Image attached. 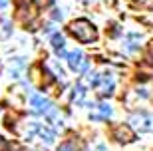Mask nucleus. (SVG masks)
Instances as JSON below:
<instances>
[{
	"instance_id": "obj_14",
	"label": "nucleus",
	"mask_w": 153,
	"mask_h": 151,
	"mask_svg": "<svg viewBox=\"0 0 153 151\" xmlns=\"http://www.w3.org/2000/svg\"><path fill=\"white\" fill-rule=\"evenodd\" d=\"M62 16H64V14H62V10H60V8H56V10L52 12V18H54V20H62Z\"/></svg>"
},
{
	"instance_id": "obj_3",
	"label": "nucleus",
	"mask_w": 153,
	"mask_h": 151,
	"mask_svg": "<svg viewBox=\"0 0 153 151\" xmlns=\"http://www.w3.org/2000/svg\"><path fill=\"white\" fill-rule=\"evenodd\" d=\"M129 123L137 129V131L149 133V131H153V113H147V112L133 113V115L129 118Z\"/></svg>"
},
{
	"instance_id": "obj_1",
	"label": "nucleus",
	"mask_w": 153,
	"mask_h": 151,
	"mask_svg": "<svg viewBox=\"0 0 153 151\" xmlns=\"http://www.w3.org/2000/svg\"><path fill=\"white\" fill-rule=\"evenodd\" d=\"M70 32H72V36H74L76 40L84 42V44H88V42H94V40L97 38L96 26H94L91 22H88V20H84V18L74 20V22L70 24Z\"/></svg>"
},
{
	"instance_id": "obj_19",
	"label": "nucleus",
	"mask_w": 153,
	"mask_h": 151,
	"mask_svg": "<svg viewBox=\"0 0 153 151\" xmlns=\"http://www.w3.org/2000/svg\"><path fill=\"white\" fill-rule=\"evenodd\" d=\"M34 151H42V149H34Z\"/></svg>"
},
{
	"instance_id": "obj_17",
	"label": "nucleus",
	"mask_w": 153,
	"mask_h": 151,
	"mask_svg": "<svg viewBox=\"0 0 153 151\" xmlns=\"http://www.w3.org/2000/svg\"><path fill=\"white\" fill-rule=\"evenodd\" d=\"M147 60H149V62L153 64V42L149 44V56H147Z\"/></svg>"
},
{
	"instance_id": "obj_5",
	"label": "nucleus",
	"mask_w": 153,
	"mask_h": 151,
	"mask_svg": "<svg viewBox=\"0 0 153 151\" xmlns=\"http://www.w3.org/2000/svg\"><path fill=\"white\" fill-rule=\"evenodd\" d=\"M66 60H68V66L78 74L88 70V60H85V56L79 50H74V52H70V54H66Z\"/></svg>"
},
{
	"instance_id": "obj_13",
	"label": "nucleus",
	"mask_w": 153,
	"mask_h": 151,
	"mask_svg": "<svg viewBox=\"0 0 153 151\" xmlns=\"http://www.w3.org/2000/svg\"><path fill=\"white\" fill-rule=\"evenodd\" d=\"M34 4L38 6V8H44V6H50L52 0H34Z\"/></svg>"
},
{
	"instance_id": "obj_12",
	"label": "nucleus",
	"mask_w": 153,
	"mask_h": 151,
	"mask_svg": "<svg viewBox=\"0 0 153 151\" xmlns=\"http://www.w3.org/2000/svg\"><path fill=\"white\" fill-rule=\"evenodd\" d=\"M58 151H79V147L76 141H64L62 145L58 147Z\"/></svg>"
},
{
	"instance_id": "obj_18",
	"label": "nucleus",
	"mask_w": 153,
	"mask_h": 151,
	"mask_svg": "<svg viewBox=\"0 0 153 151\" xmlns=\"http://www.w3.org/2000/svg\"><path fill=\"white\" fill-rule=\"evenodd\" d=\"M8 6V0H0V8H6Z\"/></svg>"
},
{
	"instance_id": "obj_9",
	"label": "nucleus",
	"mask_w": 153,
	"mask_h": 151,
	"mask_svg": "<svg viewBox=\"0 0 153 151\" xmlns=\"http://www.w3.org/2000/svg\"><path fill=\"white\" fill-rule=\"evenodd\" d=\"M85 97V86L84 84H78L74 88V94H72V101H76V103H82Z\"/></svg>"
},
{
	"instance_id": "obj_6",
	"label": "nucleus",
	"mask_w": 153,
	"mask_h": 151,
	"mask_svg": "<svg viewBox=\"0 0 153 151\" xmlns=\"http://www.w3.org/2000/svg\"><path fill=\"white\" fill-rule=\"evenodd\" d=\"M30 106H32V109H34L36 113H42V115H48V113L54 112L52 101L46 100L44 95H40V94H34L32 97H30Z\"/></svg>"
},
{
	"instance_id": "obj_2",
	"label": "nucleus",
	"mask_w": 153,
	"mask_h": 151,
	"mask_svg": "<svg viewBox=\"0 0 153 151\" xmlns=\"http://www.w3.org/2000/svg\"><path fill=\"white\" fill-rule=\"evenodd\" d=\"M24 137H26V139H34V137H38L40 141H46L48 145H52V143H54V139H56V133H54L50 127L42 125V123L30 121V123H26V129H24Z\"/></svg>"
},
{
	"instance_id": "obj_11",
	"label": "nucleus",
	"mask_w": 153,
	"mask_h": 151,
	"mask_svg": "<svg viewBox=\"0 0 153 151\" xmlns=\"http://www.w3.org/2000/svg\"><path fill=\"white\" fill-rule=\"evenodd\" d=\"M52 46H54L56 52L64 50V36L62 34H54V36H52Z\"/></svg>"
},
{
	"instance_id": "obj_4",
	"label": "nucleus",
	"mask_w": 153,
	"mask_h": 151,
	"mask_svg": "<svg viewBox=\"0 0 153 151\" xmlns=\"http://www.w3.org/2000/svg\"><path fill=\"white\" fill-rule=\"evenodd\" d=\"M94 86H96V90L100 95H111L114 94V86H115L114 74H109V72L108 74H97Z\"/></svg>"
},
{
	"instance_id": "obj_7",
	"label": "nucleus",
	"mask_w": 153,
	"mask_h": 151,
	"mask_svg": "<svg viewBox=\"0 0 153 151\" xmlns=\"http://www.w3.org/2000/svg\"><path fill=\"white\" fill-rule=\"evenodd\" d=\"M114 137L119 143H129V141H133V131L129 125H117L114 129Z\"/></svg>"
},
{
	"instance_id": "obj_8",
	"label": "nucleus",
	"mask_w": 153,
	"mask_h": 151,
	"mask_svg": "<svg viewBox=\"0 0 153 151\" xmlns=\"http://www.w3.org/2000/svg\"><path fill=\"white\" fill-rule=\"evenodd\" d=\"M109 115H111V106H109V103H100V106H97V112L90 113L91 119H100V121H102V119H108Z\"/></svg>"
},
{
	"instance_id": "obj_16",
	"label": "nucleus",
	"mask_w": 153,
	"mask_h": 151,
	"mask_svg": "<svg viewBox=\"0 0 153 151\" xmlns=\"http://www.w3.org/2000/svg\"><path fill=\"white\" fill-rule=\"evenodd\" d=\"M8 149H10V151H26L24 147H20V145H8Z\"/></svg>"
},
{
	"instance_id": "obj_10",
	"label": "nucleus",
	"mask_w": 153,
	"mask_h": 151,
	"mask_svg": "<svg viewBox=\"0 0 153 151\" xmlns=\"http://www.w3.org/2000/svg\"><path fill=\"white\" fill-rule=\"evenodd\" d=\"M139 42H141V36H137V34L127 36V50H129V52H135L137 48H139Z\"/></svg>"
},
{
	"instance_id": "obj_15",
	"label": "nucleus",
	"mask_w": 153,
	"mask_h": 151,
	"mask_svg": "<svg viewBox=\"0 0 153 151\" xmlns=\"http://www.w3.org/2000/svg\"><path fill=\"white\" fill-rule=\"evenodd\" d=\"M6 149H8V141L4 137H0V151H6Z\"/></svg>"
}]
</instances>
